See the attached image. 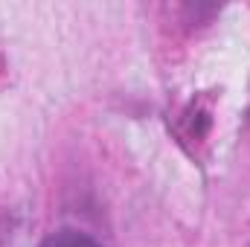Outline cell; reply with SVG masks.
<instances>
[{"instance_id":"obj_1","label":"cell","mask_w":250,"mask_h":247,"mask_svg":"<svg viewBox=\"0 0 250 247\" xmlns=\"http://www.w3.org/2000/svg\"><path fill=\"white\" fill-rule=\"evenodd\" d=\"M38 247H102V245H99V242H93L87 233H79V230L64 227V230L50 233V236H47Z\"/></svg>"}]
</instances>
